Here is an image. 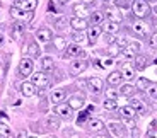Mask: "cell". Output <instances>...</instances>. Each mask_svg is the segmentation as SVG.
Returning a JSON list of instances; mask_svg holds the SVG:
<instances>
[{"mask_svg":"<svg viewBox=\"0 0 157 138\" xmlns=\"http://www.w3.org/2000/svg\"><path fill=\"white\" fill-rule=\"evenodd\" d=\"M132 10L138 19H145L150 16V5L147 0H133L132 2Z\"/></svg>","mask_w":157,"mask_h":138,"instance_id":"1","label":"cell"},{"mask_svg":"<svg viewBox=\"0 0 157 138\" xmlns=\"http://www.w3.org/2000/svg\"><path fill=\"white\" fill-rule=\"evenodd\" d=\"M63 58H80V60H86L87 55L80 50V46L75 43L68 44L67 48H65V53H63Z\"/></svg>","mask_w":157,"mask_h":138,"instance_id":"2","label":"cell"},{"mask_svg":"<svg viewBox=\"0 0 157 138\" xmlns=\"http://www.w3.org/2000/svg\"><path fill=\"white\" fill-rule=\"evenodd\" d=\"M86 68H87V62H86V60L74 58V62H72L70 67H68V73H70L72 77H77V75H80Z\"/></svg>","mask_w":157,"mask_h":138,"instance_id":"3","label":"cell"},{"mask_svg":"<svg viewBox=\"0 0 157 138\" xmlns=\"http://www.w3.org/2000/svg\"><path fill=\"white\" fill-rule=\"evenodd\" d=\"M31 82L34 84L36 87H39L41 91L43 89H48V85H50V80H48V75L44 73V72H34L31 77Z\"/></svg>","mask_w":157,"mask_h":138,"instance_id":"4","label":"cell"},{"mask_svg":"<svg viewBox=\"0 0 157 138\" xmlns=\"http://www.w3.org/2000/svg\"><path fill=\"white\" fill-rule=\"evenodd\" d=\"M86 85L92 94H101L102 89H104V82H102L99 77H90V79L86 80Z\"/></svg>","mask_w":157,"mask_h":138,"instance_id":"5","label":"cell"},{"mask_svg":"<svg viewBox=\"0 0 157 138\" xmlns=\"http://www.w3.org/2000/svg\"><path fill=\"white\" fill-rule=\"evenodd\" d=\"M55 114L58 116V118H62V119H72V116H74V109H72L68 104L62 103V104H56L55 106Z\"/></svg>","mask_w":157,"mask_h":138,"instance_id":"6","label":"cell"},{"mask_svg":"<svg viewBox=\"0 0 157 138\" xmlns=\"http://www.w3.org/2000/svg\"><path fill=\"white\" fill-rule=\"evenodd\" d=\"M33 68H34V63H33L31 58H22L19 62V75L21 77H29L33 73Z\"/></svg>","mask_w":157,"mask_h":138,"instance_id":"7","label":"cell"},{"mask_svg":"<svg viewBox=\"0 0 157 138\" xmlns=\"http://www.w3.org/2000/svg\"><path fill=\"white\" fill-rule=\"evenodd\" d=\"M16 7L24 12H34L38 7V0H16Z\"/></svg>","mask_w":157,"mask_h":138,"instance_id":"8","label":"cell"},{"mask_svg":"<svg viewBox=\"0 0 157 138\" xmlns=\"http://www.w3.org/2000/svg\"><path fill=\"white\" fill-rule=\"evenodd\" d=\"M9 12H10V16L14 17V19H26V21L33 19V12H24V10H21L19 7H16V5H12V7L9 9Z\"/></svg>","mask_w":157,"mask_h":138,"instance_id":"9","label":"cell"},{"mask_svg":"<svg viewBox=\"0 0 157 138\" xmlns=\"http://www.w3.org/2000/svg\"><path fill=\"white\" fill-rule=\"evenodd\" d=\"M36 39L41 43H50V41H53V32L48 28H41L36 31Z\"/></svg>","mask_w":157,"mask_h":138,"instance_id":"10","label":"cell"},{"mask_svg":"<svg viewBox=\"0 0 157 138\" xmlns=\"http://www.w3.org/2000/svg\"><path fill=\"white\" fill-rule=\"evenodd\" d=\"M108 130H109V133L114 135L116 138H123L126 135V128L123 126V125H120V123H109V125H108Z\"/></svg>","mask_w":157,"mask_h":138,"instance_id":"11","label":"cell"},{"mask_svg":"<svg viewBox=\"0 0 157 138\" xmlns=\"http://www.w3.org/2000/svg\"><path fill=\"white\" fill-rule=\"evenodd\" d=\"M70 26L75 31H86V29L89 28V22H87V19H84V17H72Z\"/></svg>","mask_w":157,"mask_h":138,"instance_id":"12","label":"cell"},{"mask_svg":"<svg viewBox=\"0 0 157 138\" xmlns=\"http://www.w3.org/2000/svg\"><path fill=\"white\" fill-rule=\"evenodd\" d=\"M102 29L101 26H90V28H87V39H89V44H94L96 41H98V38L101 36Z\"/></svg>","mask_w":157,"mask_h":138,"instance_id":"13","label":"cell"},{"mask_svg":"<svg viewBox=\"0 0 157 138\" xmlns=\"http://www.w3.org/2000/svg\"><path fill=\"white\" fill-rule=\"evenodd\" d=\"M133 32L138 36V38H145V36L149 34V26L140 19V21H137V22L133 24Z\"/></svg>","mask_w":157,"mask_h":138,"instance_id":"14","label":"cell"},{"mask_svg":"<svg viewBox=\"0 0 157 138\" xmlns=\"http://www.w3.org/2000/svg\"><path fill=\"white\" fill-rule=\"evenodd\" d=\"M86 128L90 133H98V131L104 130V123H102L101 119H89V121L86 123Z\"/></svg>","mask_w":157,"mask_h":138,"instance_id":"15","label":"cell"},{"mask_svg":"<svg viewBox=\"0 0 157 138\" xmlns=\"http://www.w3.org/2000/svg\"><path fill=\"white\" fill-rule=\"evenodd\" d=\"M50 99H51V103L55 104H62L65 99H67V91L65 89H56V91H53L51 92V95H50Z\"/></svg>","mask_w":157,"mask_h":138,"instance_id":"16","label":"cell"},{"mask_svg":"<svg viewBox=\"0 0 157 138\" xmlns=\"http://www.w3.org/2000/svg\"><path fill=\"white\" fill-rule=\"evenodd\" d=\"M84 103H86V97H84L82 94H75V95H72V97H68V106L74 111L80 109V107L84 106Z\"/></svg>","mask_w":157,"mask_h":138,"instance_id":"17","label":"cell"},{"mask_svg":"<svg viewBox=\"0 0 157 138\" xmlns=\"http://www.w3.org/2000/svg\"><path fill=\"white\" fill-rule=\"evenodd\" d=\"M10 34H12V39H22L24 36V24L22 22H14L12 24V29H10Z\"/></svg>","mask_w":157,"mask_h":138,"instance_id":"18","label":"cell"},{"mask_svg":"<svg viewBox=\"0 0 157 138\" xmlns=\"http://www.w3.org/2000/svg\"><path fill=\"white\" fill-rule=\"evenodd\" d=\"M72 10H74V16H75V17H84V19H86V17L89 16L87 5H86V4H82V2H77V4H74Z\"/></svg>","mask_w":157,"mask_h":138,"instance_id":"19","label":"cell"},{"mask_svg":"<svg viewBox=\"0 0 157 138\" xmlns=\"http://www.w3.org/2000/svg\"><path fill=\"white\" fill-rule=\"evenodd\" d=\"M101 29L104 32H108V34H116L118 31H120V24L118 22H113V21H104L102 22V26H101Z\"/></svg>","mask_w":157,"mask_h":138,"instance_id":"20","label":"cell"},{"mask_svg":"<svg viewBox=\"0 0 157 138\" xmlns=\"http://www.w3.org/2000/svg\"><path fill=\"white\" fill-rule=\"evenodd\" d=\"M121 82H123V75H121V72L114 70V72H111V73L108 75V84H109V87L121 85Z\"/></svg>","mask_w":157,"mask_h":138,"instance_id":"21","label":"cell"},{"mask_svg":"<svg viewBox=\"0 0 157 138\" xmlns=\"http://www.w3.org/2000/svg\"><path fill=\"white\" fill-rule=\"evenodd\" d=\"M138 51H140V43H137V41L128 43L126 48H123V55H126V56H137Z\"/></svg>","mask_w":157,"mask_h":138,"instance_id":"22","label":"cell"},{"mask_svg":"<svg viewBox=\"0 0 157 138\" xmlns=\"http://www.w3.org/2000/svg\"><path fill=\"white\" fill-rule=\"evenodd\" d=\"M41 70L44 72V73H51V72H55V62H53V58L51 56H44L43 60H41Z\"/></svg>","mask_w":157,"mask_h":138,"instance_id":"23","label":"cell"},{"mask_svg":"<svg viewBox=\"0 0 157 138\" xmlns=\"http://www.w3.org/2000/svg\"><path fill=\"white\" fill-rule=\"evenodd\" d=\"M130 106L133 107V109L137 111V113H138V114H140V116H145V114H147V106H145V104H144V103H142L140 99L133 97V99H132V101H130Z\"/></svg>","mask_w":157,"mask_h":138,"instance_id":"24","label":"cell"},{"mask_svg":"<svg viewBox=\"0 0 157 138\" xmlns=\"http://www.w3.org/2000/svg\"><path fill=\"white\" fill-rule=\"evenodd\" d=\"M118 114L121 116L123 119H133L135 118V114H137V111L133 109V107L130 106H123V107H120V109H118Z\"/></svg>","mask_w":157,"mask_h":138,"instance_id":"25","label":"cell"},{"mask_svg":"<svg viewBox=\"0 0 157 138\" xmlns=\"http://www.w3.org/2000/svg\"><path fill=\"white\" fill-rule=\"evenodd\" d=\"M21 92H22L26 97H33L36 94V85L33 82H22L21 85Z\"/></svg>","mask_w":157,"mask_h":138,"instance_id":"26","label":"cell"},{"mask_svg":"<svg viewBox=\"0 0 157 138\" xmlns=\"http://www.w3.org/2000/svg\"><path fill=\"white\" fill-rule=\"evenodd\" d=\"M24 51H28V56H29L31 60L38 58V56H39V46H38V43L31 41V43H29L28 46L24 48Z\"/></svg>","mask_w":157,"mask_h":138,"instance_id":"27","label":"cell"},{"mask_svg":"<svg viewBox=\"0 0 157 138\" xmlns=\"http://www.w3.org/2000/svg\"><path fill=\"white\" fill-rule=\"evenodd\" d=\"M147 65H149L147 55H140V53H138V55L135 56V68H137V70H145Z\"/></svg>","mask_w":157,"mask_h":138,"instance_id":"28","label":"cell"},{"mask_svg":"<svg viewBox=\"0 0 157 138\" xmlns=\"http://www.w3.org/2000/svg\"><path fill=\"white\" fill-rule=\"evenodd\" d=\"M104 17H108V21H113V22H118V24L121 21L120 12H118L116 9H111V7H108L106 10H104Z\"/></svg>","mask_w":157,"mask_h":138,"instance_id":"29","label":"cell"},{"mask_svg":"<svg viewBox=\"0 0 157 138\" xmlns=\"http://www.w3.org/2000/svg\"><path fill=\"white\" fill-rule=\"evenodd\" d=\"M72 39H74V43L75 44H78V46H80V44H89V39H87V36L84 34V31H74L72 32Z\"/></svg>","mask_w":157,"mask_h":138,"instance_id":"30","label":"cell"},{"mask_svg":"<svg viewBox=\"0 0 157 138\" xmlns=\"http://www.w3.org/2000/svg\"><path fill=\"white\" fill-rule=\"evenodd\" d=\"M121 75H123V79H126V80H133V77H135V68L132 67L130 63H125L121 67Z\"/></svg>","mask_w":157,"mask_h":138,"instance_id":"31","label":"cell"},{"mask_svg":"<svg viewBox=\"0 0 157 138\" xmlns=\"http://www.w3.org/2000/svg\"><path fill=\"white\" fill-rule=\"evenodd\" d=\"M89 21L92 26H101L102 22H104V14L102 12H92V14H89Z\"/></svg>","mask_w":157,"mask_h":138,"instance_id":"32","label":"cell"},{"mask_svg":"<svg viewBox=\"0 0 157 138\" xmlns=\"http://www.w3.org/2000/svg\"><path fill=\"white\" fill-rule=\"evenodd\" d=\"M46 128L48 130H51V131H55V130H58L60 128V118L58 116H48L46 118Z\"/></svg>","mask_w":157,"mask_h":138,"instance_id":"33","label":"cell"},{"mask_svg":"<svg viewBox=\"0 0 157 138\" xmlns=\"http://www.w3.org/2000/svg\"><path fill=\"white\" fill-rule=\"evenodd\" d=\"M0 138H14V133L7 125V121H0Z\"/></svg>","mask_w":157,"mask_h":138,"instance_id":"34","label":"cell"},{"mask_svg":"<svg viewBox=\"0 0 157 138\" xmlns=\"http://www.w3.org/2000/svg\"><path fill=\"white\" fill-rule=\"evenodd\" d=\"M121 92L125 97H133V94L137 92V87L135 85H132V84H125V85H121Z\"/></svg>","mask_w":157,"mask_h":138,"instance_id":"35","label":"cell"},{"mask_svg":"<svg viewBox=\"0 0 157 138\" xmlns=\"http://www.w3.org/2000/svg\"><path fill=\"white\" fill-rule=\"evenodd\" d=\"M55 28L56 29H67L68 28V19L65 16H58L55 19Z\"/></svg>","mask_w":157,"mask_h":138,"instance_id":"36","label":"cell"},{"mask_svg":"<svg viewBox=\"0 0 157 138\" xmlns=\"http://www.w3.org/2000/svg\"><path fill=\"white\" fill-rule=\"evenodd\" d=\"M150 85H152V82L149 79H145V77H140L137 80V89H140V91H147Z\"/></svg>","mask_w":157,"mask_h":138,"instance_id":"37","label":"cell"},{"mask_svg":"<svg viewBox=\"0 0 157 138\" xmlns=\"http://www.w3.org/2000/svg\"><path fill=\"white\" fill-rule=\"evenodd\" d=\"M102 107L106 111H114L118 107V104H116L114 99H104V101H102Z\"/></svg>","mask_w":157,"mask_h":138,"instance_id":"38","label":"cell"},{"mask_svg":"<svg viewBox=\"0 0 157 138\" xmlns=\"http://www.w3.org/2000/svg\"><path fill=\"white\" fill-rule=\"evenodd\" d=\"M53 41H55V48H56V50H65V48H67V41H65V38H62V36L53 38Z\"/></svg>","mask_w":157,"mask_h":138,"instance_id":"39","label":"cell"},{"mask_svg":"<svg viewBox=\"0 0 157 138\" xmlns=\"http://www.w3.org/2000/svg\"><path fill=\"white\" fill-rule=\"evenodd\" d=\"M155 125H157L155 121L150 123V126H149V130H147L145 138H157V126H155Z\"/></svg>","mask_w":157,"mask_h":138,"instance_id":"40","label":"cell"},{"mask_svg":"<svg viewBox=\"0 0 157 138\" xmlns=\"http://www.w3.org/2000/svg\"><path fill=\"white\" fill-rule=\"evenodd\" d=\"M89 111H80V114H78V118H77V125H86L87 121H89Z\"/></svg>","mask_w":157,"mask_h":138,"instance_id":"41","label":"cell"},{"mask_svg":"<svg viewBox=\"0 0 157 138\" xmlns=\"http://www.w3.org/2000/svg\"><path fill=\"white\" fill-rule=\"evenodd\" d=\"M114 5L118 9H130L132 7V4H130L128 0H114Z\"/></svg>","mask_w":157,"mask_h":138,"instance_id":"42","label":"cell"},{"mask_svg":"<svg viewBox=\"0 0 157 138\" xmlns=\"http://www.w3.org/2000/svg\"><path fill=\"white\" fill-rule=\"evenodd\" d=\"M106 99H114V101L118 99V92L114 91L113 87H109V89L106 91Z\"/></svg>","mask_w":157,"mask_h":138,"instance_id":"43","label":"cell"},{"mask_svg":"<svg viewBox=\"0 0 157 138\" xmlns=\"http://www.w3.org/2000/svg\"><path fill=\"white\" fill-rule=\"evenodd\" d=\"M149 44L152 48H157V31H154L152 34L149 36Z\"/></svg>","mask_w":157,"mask_h":138,"instance_id":"44","label":"cell"},{"mask_svg":"<svg viewBox=\"0 0 157 138\" xmlns=\"http://www.w3.org/2000/svg\"><path fill=\"white\" fill-rule=\"evenodd\" d=\"M147 91H149V95H150V97L157 101V85H154V84H152V85H150Z\"/></svg>","mask_w":157,"mask_h":138,"instance_id":"45","label":"cell"},{"mask_svg":"<svg viewBox=\"0 0 157 138\" xmlns=\"http://www.w3.org/2000/svg\"><path fill=\"white\" fill-rule=\"evenodd\" d=\"M125 126L128 128L130 131H132V130H135V128H137V123H135L133 119H126V125H125Z\"/></svg>","mask_w":157,"mask_h":138,"instance_id":"46","label":"cell"},{"mask_svg":"<svg viewBox=\"0 0 157 138\" xmlns=\"http://www.w3.org/2000/svg\"><path fill=\"white\" fill-rule=\"evenodd\" d=\"M14 138H28V133H26L24 130H21L19 133H17V136H14Z\"/></svg>","mask_w":157,"mask_h":138,"instance_id":"47","label":"cell"},{"mask_svg":"<svg viewBox=\"0 0 157 138\" xmlns=\"http://www.w3.org/2000/svg\"><path fill=\"white\" fill-rule=\"evenodd\" d=\"M78 2H82V4H86V5H90L94 0H78Z\"/></svg>","mask_w":157,"mask_h":138,"instance_id":"48","label":"cell"},{"mask_svg":"<svg viewBox=\"0 0 157 138\" xmlns=\"http://www.w3.org/2000/svg\"><path fill=\"white\" fill-rule=\"evenodd\" d=\"M55 2H56V4H58V5H65V4H67V2H68V0H55Z\"/></svg>","mask_w":157,"mask_h":138,"instance_id":"49","label":"cell"},{"mask_svg":"<svg viewBox=\"0 0 157 138\" xmlns=\"http://www.w3.org/2000/svg\"><path fill=\"white\" fill-rule=\"evenodd\" d=\"M4 41H5V38H4V34H0V48L4 46Z\"/></svg>","mask_w":157,"mask_h":138,"instance_id":"50","label":"cell"},{"mask_svg":"<svg viewBox=\"0 0 157 138\" xmlns=\"http://www.w3.org/2000/svg\"><path fill=\"white\" fill-rule=\"evenodd\" d=\"M111 63H113V60H106V62H104V67H109Z\"/></svg>","mask_w":157,"mask_h":138,"instance_id":"51","label":"cell"},{"mask_svg":"<svg viewBox=\"0 0 157 138\" xmlns=\"http://www.w3.org/2000/svg\"><path fill=\"white\" fill-rule=\"evenodd\" d=\"M28 138H38V136H34V135H31V136H28Z\"/></svg>","mask_w":157,"mask_h":138,"instance_id":"52","label":"cell"},{"mask_svg":"<svg viewBox=\"0 0 157 138\" xmlns=\"http://www.w3.org/2000/svg\"><path fill=\"white\" fill-rule=\"evenodd\" d=\"M96 138H106V136H96Z\"/></svg>","mask_w":157,"mask_h":138,"instance_id":"53","label":"cell"},{"mask_svg":"<svg viewBox=\"0 0 157 138\" xmlns=\"http://www.w3.org/2000/svg\"><path fill=\"white\" fill-rule=\"evenodd\" d=\"M48 138H56V136H48Z\"/></svg>","mask_w":157,"mask_h":138,"instance_id":"54","label":"cell"},{"mask_svg":"<svg viewBox=\"0 0 157 138\" xmlns=\"http://www.w3.org/2000/svg\"><path fill=\"white\" fill-rule=\"evenodd\" d=\"M0 7H2V2H0Z\"/></svg>","mask_w":157,"mask_h":138,"instance_id":"55","label":"cell"},{"mask_svg":"<svg viewBox=\"0 0 157 138\" xmlns=\"http://www.w3.org/2000/svg\"><path fill=\"white\" fill-rule=\"evenodd\" d=\"M106 2H109V0H106Z\"/></svg>","mask_w":157,"mask_h":138,"instance_id":"56","label":"cell"},{"mask_svg":"<svg viewBox=\"0 0 157 138\" xmlns=\"http://www.w3.org/2000/svg\"><path fill=\"white\" fill-rule=\"evenodd\" d=\"M155 12H157V9H155Z\"/></svg>","mask_w":157,"mask_h":138,"instance_id":"57","label":"cell"},{"mask_svg":"<svg viewBox=\"0 0 157 138\" xmlns=\"http://www.w3.org/2000/svg\"><path fill=\"white\" fill-rule=\"evenodd\" d=\"M147 2H149V0H147Z\"/></svg>","mask_w":157,"mask_h":138,"instance_id":"58","label":"cell"}]
</instances>
